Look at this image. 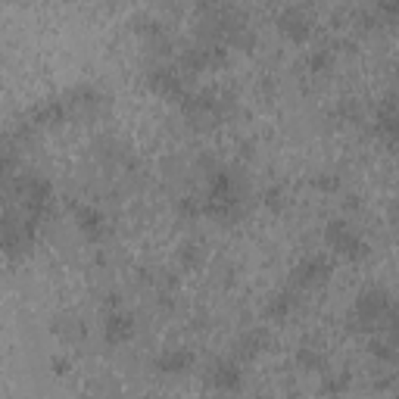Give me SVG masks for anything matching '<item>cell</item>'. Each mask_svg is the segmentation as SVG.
<instances>
[{
  "mask_svg": "<svg viewBox=\"0 0 399 399\" xmlns=\"http://www.w3.org/2000/svg\"><path fill=\"white\" fill-rule=\"evenodd\" d=\"M216 381H218V387H234L241 377H237L234 365H218V368H216Z\"/></svg>",
  "mask_w": 399,
  "mask_h": 399,
  "instance_id": "1",
  "label": "cell"
},
{
  "mask_svg": "<svg viewBox=\"0 0 399 399\" xmlns=\"http://www.w3.org/2000/svg\"><path fill=\"white\" fill-rule=\"evenodd\" d=\"M381 128H384V135H390V141H399V112H393V116H384Z\"/></svg>",
  "mask_w": 399,
  "mask_h": 399,
  "instance_id": "2",
  "label": "cell"
}]
</instances>
